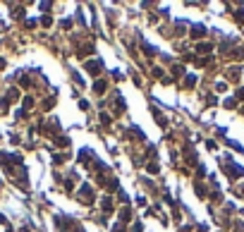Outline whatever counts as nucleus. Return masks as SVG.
Masks as SVG:
<instances>
[{
	"label": "nucleus",
	"instance_id": "1",
	"mask_svg": "<svg viewBox=\"0 0 244 232\" xmlns=\"http://www.w3.org/2000/svg\"><path fill=\"white\" fill-rule=\"evenodd\" d=\"M86 70H89L91 74H98V72H101V62H89V65H86Z\"/></svg>",
	"mask_w": 244,
	"mask_h": 232
},
{
	"label": "nucleus",
	"instance_id": "2",
	"mask_svg": "<svg viewBox=\"0 0 244 232\" xmlns=\"http://www.w3.org/2000/svg\"><path fill=\"white\" fill-rule=\"evenodd\" d=\"M194 36H203V27H194V31H191Z\"/></svg>",
	"mask_w": 244,
	"mask_h": 232
}]
</instances>
